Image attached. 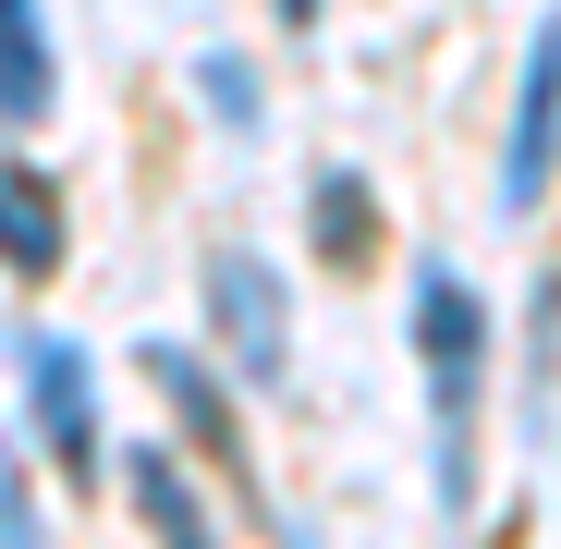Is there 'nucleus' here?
<instances>
[{
  "mask_svg": "<svg viewBox=\"0 0 561 549\" xmlns=\"http://www.w3.org/2000/svg\"><path fill=\"white\" fill-rule=\"evenodd\" d=\"M415 366H427V489L439 525H477V439H489V306L451 256H415Z\"/></svg>",
  "mask_w": 561,
  "mask_h": 549,
  "instance_id": "f257e3e1",
  "label": "nucleus"
},
{
  "mask_svg": "<svg viewBox=\"0 0 561 549\" xmlns=\"http://www.w3.org/2000/svg\"><path fill=\"white\" fill-rule=\"evenodd\" d=\"M208 330H220V379L232 391H280L294 366V294L256 244H208Z\"/></svg>",
  "mask_w": 561,
  "mask_h": 549,
  "instance_id": "f03ea898",
  "label": "nucleus"
},
{
  "mask_svg": "<svg viewBox=\"0 0 561 549\" xmlns=\"http://www.w3.org/2000/svg\"><path fill=\"white\" fill-rule=\"evenodd\" d=\"M25 415H37V451H49L73 489L111 465V439H99V366H85V342H61V330L25 342Z\"/></svg>",
  "mask_w": 561,
  "mask_h": 549,
  "instance_id": "7ed1b4c3",
  "label": "nucleus"
},
{
  "mask_svg": "<svg viewBox=\"0 0 561 549\" xmlns=\"http://www.w3.org/2000/svg\"><path fill=\"white\" fill-rule=\"evenodd\" d=\"M147 391H159V403H171V427H183V439H196L208 465H220V477H232V489L268 513V489H256V451H244V415H232V379H220V366H208L196 342H147Z\"/></svg>",
  "mask_w": 561,
  "mask_h": 549,
  "instance_id": "20e7f679",
  "label": "nucleus"
},
{
  "mask_svg": "<svg viewBox=\"0 0 561 549\" xmlns=\"http://www.w3.org/2000/svg\"><path fill=\"white\" fill-rule=\"evenodd\" d=\"M549 159H561V0H549V25L525 37V73H513V135H501V208L513 220L549 196Z\"/></svg>",
  "mask_w": 561,
  "mask_h": 549,
  "instance_id": "39448f33",
  "label": "nucleus"
},
{
  "mask_svg": "<svg viewBox=\"0 0 561 549\" xmlns=\"http://www.w3.org/2000/svg\"><path fill=\"white\" fill-rule=\"evenodd\" d=\"M61 244H73L61 183L37 159H0V268H13V282H61Z\"/></svg>",
  "mask_w": 561,
  "mask_h": 549,
  "instance_id": "423d86ee",
  "label": "nucleus"
},
{
  "mask_svg": "<svg viewBox=\"0 0 561 549\" xmlns=\"http://www.w3.org/2000/svg\"><path fill=\"white\" fill-rule=\"evenodd\" d=\"M123 489H135V525L159 549H220V525H208V501H196V477H183L171 439H135L123 451Z\"/></svg>",
  "mask_w": 561,
  "mask_h": 549,
  "instance_id": "0eeeda50",
  "label": "nucleus"
},
{
  "mask_svg": "<svg viewBox=\"0 0 561 549\" xmlns=\"http://www.w3.org/2000/svg\"><path fill=\"white\" fill-rule=\"evenodd\" d=\"M306 196H318V256H330V268H354L366 244H379V196H366V171L318 159V183H306Z\"/></svg>",
  "mask_w": 561,
  "mask_h": 549,
  "instance_id": "6e6552de",
  "label": "nucleus"
},
{
  "mask_svg": "<svg viewBox=\"0 0 561 549\" xmlns=\"http://www.w3.org/2000/svg\"><path fill=\"white\" fill-rule=\"evenodd\" d=\"M61 99V61H49V37L37 25H0V123H37Z\"/></svg>",
  "mask_w": 561,
  "mask_h": 549,
  "instance_id": "1a4fd4ad",
  "label": "nucleus"
},
{
  "mask_svg": "<svg viewBox=\"0 0 561 549\" xmlns=\"http://www.w3.org/2000/svg\"><path fill=\"white\" fill-rule=\"evenodd\" d=\"M196 99H208L220 135H256V123H268V85H256L244 49H196Z\"/></svg>",
  "mask_w": 561,
  "mask_h": 549,
  "instance_id": "9d476101",
  "label": "nucleus"
},
{
  "mask_svg": "<svg viewBox=\"0 0 561 549\" xmlns=\"http://www.w3.org/2000/svg\"><path fill=\"white\" fill-rule=\"evenodd\" d=\"M0 549H49V525H37V477H25L13 427H0Z\"/></svg>",
  "mask_w": 561,
  "mask_h": 549,
  "instance_id": "9b49d317",
  "label": "nucleus"
},
{
  "mask_svg": "<svg viewBox=\"0 0 561 549\" xmlns=\"http://www.w3.org/2000/svg\"><path fill=\"white\" fill-rule=\"evenodd\" d=\"M268 13H280V25H318V0H268Z\"/></svg>",
  "mask_w": 561,
  "mask_h": 549,
  "instance_id": "f8f14e48",
  "label": "nucleus"
}]
</instances>
